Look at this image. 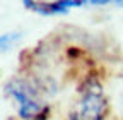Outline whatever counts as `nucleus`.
Segmentation results:
<instances>
[{"mask_svg": "<svg viewBox=\"0 0 123 120\" xmlns=\"http://www.w3.org/2000/svg\"><path fill=\"white\" fill-rule=\"evenodd\" d=\"M7 91L19 101V113H21L22 118L33 120V118H38V117L44 112V108L41 107V103L36 101L33 96H31L29 91H27L24 86L14 82V84L7 86Z\"/></svg>", "mask_w": 123, "mask_h": 120, "instance_id": "2", "label": "nucleus"}, {"mask_svg": "<svg viewBox=\"0 0 123 120\" xmlns=\"http://www.w3.org/2000/svg\"><path fill=\"white\" fill-rule=\"evenodd\" d=\"M19 38V34L17 33H12V34H2L0 36V50H5V48H9L10 45Z\"/></svg>", "mask_w": 123, "mask_h": 120, "instance_id": "3", "label": "nucleus"}, {"mask_svg": "<svg viewBox=\"0 0 123 120\" xmlns=\"http://www.w3.org/2000/svg\"><path fill=\"white\" fill-rule=\"evenodd\" d=\"M106 112V98L99 82L92 81L82 87L80 98L75 105L72 120H103Z\"/></svg>", "mask_w": 123, "mask_h": 120, "instance_id": "1", "label": "nucleus"}]
</instances>
